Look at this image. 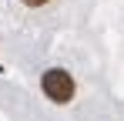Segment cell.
<instances>
[{"instance_id": "1", "label": "cell", "mask_w": 124, "mask_h": 121, "mask_svg": "<svg viewBox=\"0 0 124 121\" xmlns=\"http://www.w3.org/2000/svg\"><path fill=\"white\" fill-rule=\"evenodd\" d=\"M40 87H44V94H47L50 101H57V104H67V101L74 98V78H70L67 71H61V67L44 71Z\"/></svg>"}, {"instance_id": "2", "label": "cell", "mask_w": 124, "mask_h": 121, "mask_svg": "<svg viewBox=\"0 0 124 121\" xmlns=\"http://www.w3.org/2000/svg\"><path fill=\"white\" fill-rule=\"evenodd\" d=\"M23 3H27V7H44L47 0H23Z\"/></svg>"}]
</instances>
